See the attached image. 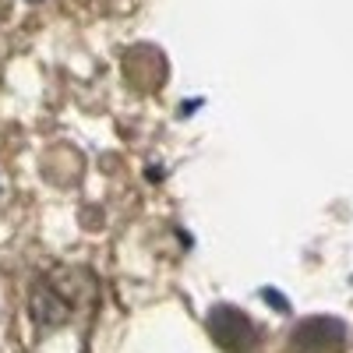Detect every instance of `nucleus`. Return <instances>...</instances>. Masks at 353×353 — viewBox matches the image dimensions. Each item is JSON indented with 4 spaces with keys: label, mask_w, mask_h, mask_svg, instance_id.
I'll return each mask as SVG.
<instances>
[{
    "label": "nucleus",
    "mask_w": 353,
    "mask_h": 353,
    "mask_svg": "<svg viewBox=\"0 0 353 353\" xmlns=\"http://www.w3.org/2000/svg\"><path fill=\"white\" fill-rule=\"evenodd\" d=\"M96 307V276L78 265L46 272L28 301V314L39 329H64L78 318H88Z\"/></svg>",
    "instance_id": "obj_1"
},
{
    "label": "nucleus",
    "mask_w": 353,
    "mask_h": 353,
    "mask_svg": "<svg viewBox=\"0 0 353 353\" xmlns=\"http://www.w3.org/2000/svg\"><path fill=\"white\" fill-rule=\"evenodd\" d=\"M209 332L212 339L226 350V353H251L258 346V329H254V321L237 311V307H212L209 311Z\"/></svg>",
    "instance_id": "obj_2"
},
{
    "label": "nucleus",
    "mask_w": 353,
    "mask_h": 353,
    "mask_svg": "<svg viewBox=\"0 0 353 353\" xmlns=\"http://www.w3.org/2000/svg\"><path fill=\"white\" fill-rule=\"evenodd\" d=\"M293 353H343L346 350V325L339 318H307L290 336Z\"/></svg>",
    "instance_id": "obj_3"
}]
</instances>
